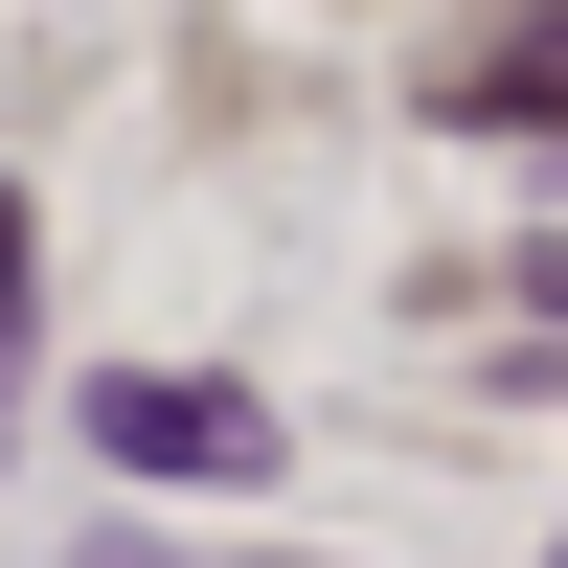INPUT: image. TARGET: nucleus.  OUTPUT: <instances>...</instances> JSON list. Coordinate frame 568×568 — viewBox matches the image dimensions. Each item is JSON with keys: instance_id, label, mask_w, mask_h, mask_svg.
Here are the masks:
<instances>
[{"instance_id": "f257e3e1", "label": "nucleus", "mask_w": 568, "mask_h": 568, "mask_svg": "<svg viewBox=\"0 0 568 568\" xmlns=\"http://www.w3.org/2000/svg\"><path fill=\"white\" fill-rule=\"evenodd\" d=\"M91 455H114V478H273V409L251 387H205V364H114V387H91Z\"/></svg>"}, {"instance_id": "f03ea898", "label": "nucleus", "mask_w": 568, "mask_h": 568, "mask_svg": "<svg viewBox=\"0 0 568 568\" xmlns=\"http://www.w3.org/2000/svg\"><path fill=\"white\" fill-rule=\"evenodd\" d=\"M433 114H568V23H524V45H455V69H433Z\"/></svg>"}, {"instance_id": "7ed1b4c3", "label": "nucleus", "mask_w": 568, "mask_h": 568, "mask_svg": "<svg viewBox=\"0 0 568 568\" xmlns=\"http://www.w3.org/2000/svg\"><path fill=\"white\" fill-rule=\"evenodd\" d=\"M0 364H23V182H0Z\"/></svg>"}]
</instances>
